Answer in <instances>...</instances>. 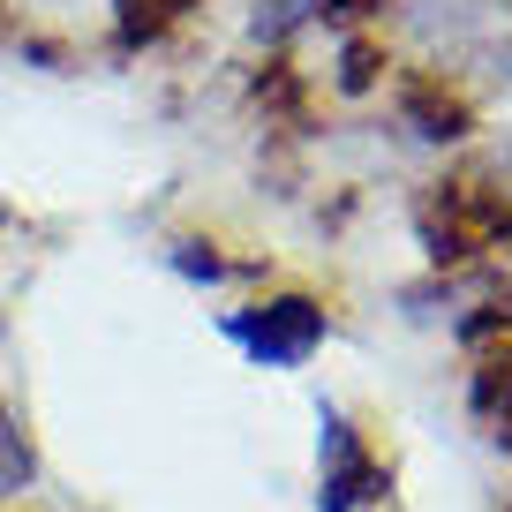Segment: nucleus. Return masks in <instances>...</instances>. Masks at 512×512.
Listing matches in <instances>:
<instances>
[{"instance_id":"1","label":"nucleus","mask_w":512,"mask_h":512,"mask_svg":"<svg viewBox=\"0 0 512 512\" xmlns=\"http://www.w3.org/2000/svg\"><path fill=\"white\" fill-rule=\"evenodd\" d=\"M226 332H234L241 347L256 354V362L294 369V362H309V354H317V339H324V309H317V302H302V294H279V302H264V309H249V317H234Z\"/></svg>"},{"instance_id":"2","label":"nucleus","mask_w":512,"mask_h":512,"mask_svg":"<svg viewBox=\"0 0 512 512\" xmlns=\"http://www.w3.org/2000/svg\"><path fill=\"white\" fill-rule=\"evenodd\" d=\"M369 482H377V475H369V460H362V445H354V430H347L339 415H324V505L347 512L354 497L369 490Z\"/></svg>"},{"instance_id":"3","label":"nucleus","mask_w":512,"mask_h":512,"mask_svg":"<svg viewBox=\"0 0 512 512\" xmlns=\"http://www.w3.org/2000/svg\"><path fill=\"white\" fill-rule=\"evenodd\" d=\"M31 437L16 430V415H8V407H0V505H8V497L23 490V482H31Z\"/></svg>"}]
</instances>
